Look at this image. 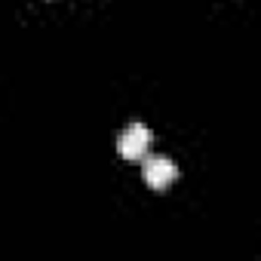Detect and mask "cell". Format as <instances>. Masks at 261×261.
<instances>
[{"instance_id": "6da1fadb", "label": "cell", "mask_w": 261, "mask_h": 261, "mask_svg": "<svg viewBox=\"0 0 261 261\" xmlns=\"http://www.w3.org/2000/svg\"><path fill=\"white\" fill-rule=\"evenodd\" d=\"M148 148H151V129L145 123H129L117 139V151L123 160H142Z\"/></svg>"}, {"instance_id": "7a4b0ae2", "label": "cell", "mask_w": 261, "mask_h": 261, "mask_svg": "<svg viewBox=\"0 0 261 261\" xmlns=\"http://www.w3.org/2000/svg\"><path fill=\"white\" fill-rule=\"evenodd\" d=\"M142 175L148 181V188L154 191H166L175 178H178V166L169 157H142Z\"/></svg>"}]
</instances>
